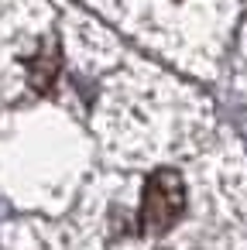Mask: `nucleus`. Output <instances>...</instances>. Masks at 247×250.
Here are the masks:
<instances>
[{"label": "nucleus", "mask_w": 247, "mask_h": 250, "mask_svg": "<svg viewBox=\"0 0 247 250\" xmlns=\"http://www.w3.org/2000/svg\"><path fill=\"white\" fill-rule=\"evenodd\" d=\"M24 72H28V83L35 93H52L55 89V79L62 72V55H59V45L52 38H45L38 45L35 55L24 59Z\"/></svg>", "instance_id": "2"}, {"label": "nucleus", "mask_w": 247, "mask_h": 250, "mask_svg": "<svg viewBox=\"0 0 247 250\" xmlns=\"http://www.w3.org/2000/svg\"><path fill=\"white\" fill-rule=\"evenodd\" d=\"M185 212V182L175 168H158L144 182L141 195V229L144 233H168Z\"/></svg>", "instance_id": "1"}]
</instances>
